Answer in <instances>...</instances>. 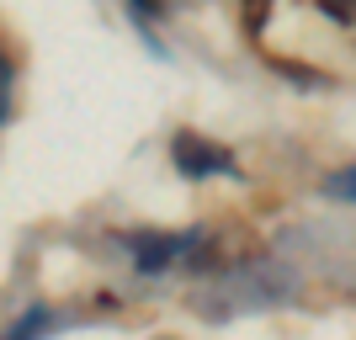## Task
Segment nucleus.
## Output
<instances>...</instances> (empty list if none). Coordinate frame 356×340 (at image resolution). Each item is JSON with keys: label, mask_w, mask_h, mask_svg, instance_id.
<instances>
[{"label": "nucleus", "mask_w": 356, "mask_h": 340, "mask_svg": "<svg viewBox=\"0 0 356 340\" xmlns=\"http://www.w3.org/2000/svg\"><path fill=\"white\" fill-rule=\"evenodd\" d=\"M122 245L134 255V266L144 271V277H154V271L176 266L181 255H192L197 245H202V229H186V234H149V229H138V234H128Z\"/></svg>", "instance_id": "1"}, {"label": "nucleus", "mask_w": 356, "mask_h": 340, "mask_svg": "<svg viewBox=\"0 0 356 340\" xmlns=\"http://www.w3.org/2000/svg\"><path fill=\"white\" fill-rule=\"evenodd\" d=\"M170 160H176L181 176H192V181H202V176H234V170H239L229 149L208 144V138L192 133V128H186V133H176V144H170Z\"/></svg>", "instance_id": "2"}, {"label": "nucleus", "mask_w": 356, "mask_h": 340, "mask_svg": "<svg viewBox=\"0 0 356 340\" xmlns=\"http://www.w3.org/2000/svg\"><path fill=\"white\" fill-rule=\"evenodd\" d=\"M54 325H59V314L48 309V303H32V309L22 314V319H16V325L6 330L0 340H43V335H48Z\"/></svg>", "instance_id": "3"}, {"label": "nucleus", "mask_w": 356, "mask_h": 340, "mask_svg": "<svg viewBox=\"0 0 356 340\" xmlns=\"http://www.w3.org/2000/svg\"><path fill=\"white\" fill-rule=\"evenodd\" d=\"M11 90H16V64H11V54H6V43H0V128L11 118Z\"/></svg>", "instance_id": "4"}, {"label": "nucleus", "mask_w": 356, "mask_h": 340, "mask_svg": "<svg viewBox=\"0 0 356 340\" xmlns=\"http://www.w3.org/2000/svg\"><path fill=\"white\" fill-rule=\"evenodd\" d=\"M330 197H341V202H351V170H341V181H330Z\"/></svg>", "instance_id": "5"}, {"label": "nucleus", "mask_w": 356, "mask_h": 340, "mask_svg": "<svg viewBox=\"0 0 356 340\" xmlns=\"http://www.w3.org/2000/svg\"><path fill=\"white\" fill-rule=\"evenodd\" d=\"M160 340H170V335H160Z\"/></svg>", "instance_id": "6"}]
</instances>
